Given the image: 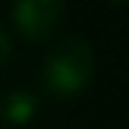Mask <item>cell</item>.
<instances>
[{
	"label": "cell",
	"mask_w": 129,
	"mask_h": 129,
	"mask_svg": "<svg viewBox=\"0 0 129 129\" xmlns=\"http://www.w3.org/2000/svg\"><path fill=\"white\" fill-rule=\"evenodd\" d=\"M92 77V50L84 40H66L58 48L50 50L42 66V82L45 87L58 98L77 95L84 90Z\"/></svg>",
	"instance_id": "obj_1"
},
{
	"label": "cell",
	"mask_w": 129,
	"mask_h": 129,
	"mask_svg": "<svg viewBox=\"0 0 129 129\" xmlns=\"http://www.w3.org/2000/svg\"><path fill=\"white\" fill-rule=\"evenodd\" d=\"M66 5L61 0H21L13 8V24L29 40H45L61 24Z\"/></svg>",
	"instance_id": "obj_2"
},
{
	"label": "cell",
	"mask_w": 129,
	"mask_h": 129,
	"mask_svg": "<svg viewBox=\"0 0 129 129\" xmlns=\"http://www.w3.org/2000/svg\"><path fill=\"white\" fill-rule=\"evenodd\" d=\"M37 111V100H34L32 92H24V90H16V92H8L0 103V116L3 121L19 126V124H26L29 119L34 116Z\"/></svg>",
	"instance_id": "obj_3"
},
{
	"label": "cell",
	"mask_w": 129,
	"mask_h": 129,
	"mask_svg": "<svg viewBox=\"0 0 129 129\" xmlns=\"http://www.w3.org/2000/svg\"><path fill=\"white\" fill-rule=\"evenodd\" d=\"M8 53H11V40H8V34H5L3 24H0V63L8 58Z\"/></svg>",
	"instance_id": "obj_4"
}]
</instances>
